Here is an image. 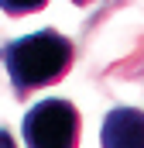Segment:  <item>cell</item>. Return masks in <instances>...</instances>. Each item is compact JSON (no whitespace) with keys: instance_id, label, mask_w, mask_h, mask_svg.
<instances>
[{"instance_id":"obj_1","label":"cell","mask_w":144,"mask_h":148,"mask_svg":"<svg viewBox=\"0 0 144 148\" xmlns=\"http://www.w3.org/2000/svg\"><path fill=\"white\" fill-rule=\"evenodd\" d=\"M72 59H75L72 41L55 28H41L35 35L14 38L0 48V62L10 76V86L17 97L58 83L72 69Z\"/></svg>"},{"instance_id":"obj_2","label":"cell","mask_w":144,"mask_h":148,"mask_svg":"<svg viewBox=\"0 0 144 148\" xmlns=\"http://www.w3.org/2000/svg\"><path fill=\"white\" fill-rule=\"evenodd\" d=\"M28 148H79V110L69 100H41L24 114Z\"/></svg>"},{"instance_id":"obj_3","label":"cell","mask_w":144,"mask_h":148,"mask_svg":"<svg viewBox=\"0 0 144 148\" xmlns=\"http://www.w3.org/2000/svg\"><path fill=\"white\" fill-rule=\"evenodd\" d=\"M103 148H144V114L137 107H113L100 127Z\"/></svg>"},{"instance_id":"obj_4","label":"cell","mask_w":144,"mask_h":148,"mask_svg":"<svg viewBox=\"0 0 144 148\" xmlns=\"http://www.w3.org/2000/svg\"><path fill=\"white\" fill-rule=\"evenodd\" d=\"M48 0H0V10L10 14V17H24V14H35V10H45Z\"/></svg>"},{"instance_id":"obj_5","label":"cell","mask_w":144,"mask_h":148,"mask_svg":"<svg viewBox=\"0 0 144 148\" xmlns=\"http://www.w3.org/2000/svg\"><path fill=\"white\" fill-rule=\"evenodd\" d=\"M0 148H17L14 138H10V131H3V127H0Z\"/></svg>"},{"instance_id":"obj_6","label":"cell","mask_w":144,"mask_h":148,"mask_svg":"<svg viewBox=\"0 0 144 148\" xmlns=\"http://www.w3.org/2000/svg\"><path fill=\"white\" fill-rule=\"evenodd\" d=\"M69 3H75V7H86V3H93V0H69Z\"/></svg>"}]
</instances>
